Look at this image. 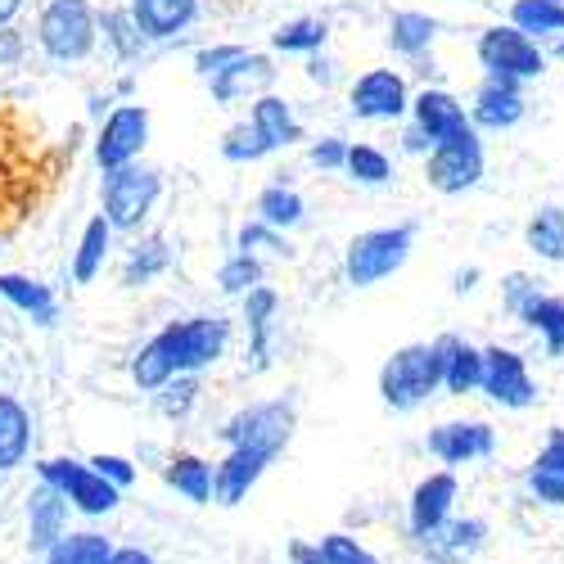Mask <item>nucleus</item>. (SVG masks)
Segmentation results:
<instances>
[{
    "instance_id": "864d4df0",
    "label": "nucleus",
    "mask_w": 564,
    "mask_h": 564,
    "mask_svg": "<svg viewBox=\"0 0 564 564\" xmlns=\"http://www.w3.org/2000/svg\"><path fill=\"white\" fill-rule=\"evenodd\" d=\"M560 55H564V41H560Z\"/></svg>"
},
{
    "instance_id": "4be33fe9",
    "label": "nucleus",
    "mask_w": 564,
    "mask_h": 564,
    "mask_svg": "<svg viewBox=\"0 0 564 564\" xmlns=\"http://www.w3.org/2000/svg\"><path fill=\"white\" fill-rule=\"evenodd\" d=\"M249 127L258 131V140L267 145V154L271 150H280V145H294V140L303 135V127H299V118H294V109L280 100V96H262L258 105H253V113H249Z\"/></svg>"
},
{
    "instance_id": "423d86ee",
    "label": "nucleus",
    "mask_w": 564,
    "mask_h": 564,
    "mask_svg": "<svg viewBox=\"0 0 564 564\" xmlns=\"http://www.w3.org/2000/svg\"><path fill=\"white\" fill-rule=\"evenodd\" d=\"M36 475H41V484L59 488L73 501V510H82V514H109V510H118V488L109 479H100L96 469H90V460L51 456V460L36 465Z\"/></svg>"
},
{
    "instance_id": "ddd939ff",
    "label": "nucleus",
    "mask_w": 564,
    "mask_h": 564,
    "mask_svg": "<svg viewBox=\"0 0 564 564\" xmlns=\"http://www.w3.org/2000/svg\"><path fill=\"white\" fill-rule=\"evenodd\" d=\"M425 447L443 465H469V460H484L497 452V434L488 420H447V425L430 430Z\"/></svg>"
},
{
    "instance_id": "20e7f679",
    "label": "nucleus",
    "mask_w": 564,
    "mask_h": 564,
    "mask_svg": "<svg viewBox=\"0 0 564 564\" xmlns=\"http://www.w3.org/2000/svg\"><path fill=\"white\" fill-rule=\"evenodd\" d=\"M163 195V176L154 167H118L105 176V217L113 230H135L140 221L150 217V208Z\"/></svg>"
},
{
    "instance_id": "e433bc0d",
    "label": "nucleus",
    "mask_w": 564,
    "mask_h": 564,
    "mask_svg": "<svg viewBox=\"0 0 564 564\" xmlns=\"http://www.w3.org/2000/svg\"><path fill=\"white\" fill-rule=\"evenodd\" d=\"M514 28L520 32H555V28H564V6L560 0H520V6H514Z\"/></svg>"
},
{
    "instance_id": "473e14b6",
    "label": "nucleus",
    "mask_w": 564,
    "mask_h": 564,
    "mask_svg": "<svg viewBox=\"0 0 564 564\" xmlns=\"http://www.w3.org/2000/svg\"><path fill=\"white\" fill-rule=\"evenodd\" d=\"M167 262H172V249H167L163 235H154V240H145V245H135V249H131L122 280H127V285H150L154 275L167 271Z\"/></svg>"
},
{
    "instance_id": "f704fd0d",
    "label": "nucleus",
    "mask_w": 564,
    "mask_h": 564,
    "mask_svg": "<svg viewBox=\"0 0 564 564\" xmlns=\"http://www.w3.org/2000/svg\"><path fill=\"white\" fill-rule=\"evenodd\" d=\"M100 32H105V41L113 45V55H118V59L140 55V45H145V32L135 28L131 10H109V14L100 19Z\"/></svg>"
},
{
    "instance_id": "f8f14e48",
    "label": "nucleus",
    "mask_w": 564,
    "mask_h": 564,
    "mask_svg": "<svg viewBox=\"0 0 564 564\" xmlns=\"http://www.w3.org/2000/svg\"><path fill=\"white\" fill-rule=\"evenodd\" d=\"M484 176V150L475 131H465L456 140H443V145L430 154V185L443 195H456V191H469Z\"/></svg>"
},
{
    "instance_id": "c85d7f7f",
    "label": "nucleus",
    "mask_w": 564,
    "mask_h": 564,
    "mask_svg": "<svg viewBox=\"0 0 564 564\" xmlns=\"http://www.w3.org/2000/svg\"><path fill=\"white\" fill-rule=\"evenodd\" d=\"M520 113H524V100H520V90H514V82L492 77L475 100V122H484V127H510Z\"/></svg>"
},
{
    "instance_id": "412c9836",
    "label": "nucleus",
    "mask_w": 564,
    "mask_h": 564,
    "mask_svg": "<svg viewBox=\"0 0 564 564\" xmlns=\"http://www.w3.org/2000/svg\"><path fill=\"white\" fill-rule=\"evenodd\" d=\"M28 447H32V415L19 398H6L0 393V475H10L28 460Z\"/></svg>"
},
{
    "instance_id": "ea45409f",
    "label": "nucleus",
    "mask_w": 564,
    "mask_h": 564,
    "mask_svg": "<svg viewBox=\"0 0 564 564\" xmlns=\"http://www.w3.org/2000/svg\"><path fill=\"white\" fill-rule=\"evenodd\" d=\"M195 398H199V380H195V375H176V380L159 393V406H163L167 420H185V415H191V406H195Z\"/></svg>"
},
{
    "instance_id": "0eeeda50",
    "label": "nucleus",
    "mask_w": 564,
    "mask_h": 564,
    "mask_svg": "<svg viewBox=\"0 0 564 564\" xmlns=\"http://www.w3.org/2000/svg\"><path fill=\"white\" fill-rule=\"evenodd\" d=\"M290 434H294V406L290 402H253L245 411H235L221 425V438L230 447H258L271 456L285 452Z\"/></svg>"
},
{
    "instance_id": "c03bdc74",
    "label": "nucleus",
    "mask_w": 564,
    "mask_h": 564,
    "mask_svg": "<svg viewBox=\"0 0 564 564\" xmlns=\"http://www.w3.org/2000/svg\"><path fill=\"white\" fill-rule=\"evenodd\" d=\"M90 469H96L100 479H109L118 492L135 484V465H131L127 456H109V452H100V456H90Z\"/></svg>"
},
{
    "instance_id": "b1692460",
    "label": "nucleus",
    "mask_w": 564,
    "mask_h": 564,
    "mask_svg": "<svg viewBox=\"0 0 564 564\" xmlns=\"http://www.w3.org/2000/svg\"><path fill=\"white\" fill-rule=\"evenodd\" d=\"M280 299L275 290L258 285L253 294H245V321H249V357H253V370H267L271 366V316H275Z\"/></svg>"
},
{
    "instance_id": "49530a36",
    "label": "nucleus",
    "mask_w": 564,
    "mask_h": 564,
    "mask_svg": "<svg viewBox=\"0 0 564 564\" xmlns=\"http://www.w3.org/2000/svg\"><path fill=\"white\" fill-rule=\"evenodd\" d=\"M533 299H538V285H533L529 275H510V280H506V307H510L514 316H520Z\"/></svg>"
},
{
    "instance_id": "cd10ccee",
    "label": "nucleus",
    "mask_w": 564,
    "mask_h": 564,
    "mask_svg": "<svg viewBox=\"0 0 564 564\" xmlns=\"http://www.w3.org/2000/svg\"><path fill=\"white\" fill-rule=\"evenodd\" d=\"M109 240H113L109 217H105V213H100V217H90L86 230H82L77 258H73V280H77V285H90V280L100 275V267H105V258H109Z\"/></svg>"
},
{
    "instance_id": "9b49d317",
    "label": "nucleus",
    "mask_w": 564,
    "mask_h": 564,
    "mask_svg": "<svg viewBox=\"0 0 564 564\" xmlns=\"http://www.w3.org/2000/svg\"><path fill=\"white\" fill-rule=\"evenodd\" d=\"M479 59L492 68L497 82H520V77H538L542 73L538 45L520 28H492L479 41Z\"/></svg>"
},
{
    "instance_id": "6ab92c4d",
    "label": "nucleus",
    "mask_w": 564,
    "mask_h": 564,
    "mask_svg": "<svg viewBox=\"0 0 564 564\" xmlns=\"http://www.w3.org/2000/svg\"><path fill=\"white\" fill-rule=\"evenodd\" d=\"M199 14V0H131V19L145 41H167L185 32Z\"/></svg>"
},
{
    "instance_id": "603ef678",
    "label": "nucleus",
    "mask_w": 564,
    "mask_h": 564,
    "mask_svg": "<svg viewBox=\"0 0 564 564\" xmlns=\"http://www.w3.org/2000/svg\"><path fill=\"white\" fill-rule=\"evenodd\" d=\"M23 10V0H0V28H10V19Z\"/></svg>"
},
{
    "instance_id": "3c124183",
    "label": "nucleus",
    "mask_w": 564,
    "mask_h": 564,
    "mask_svg": "<svg viewBox=\"0 0 564 564\" xmlns=\"http://www.w3.org/2000/svg\"><path fill=\"white\" fill-rule=\"evenodd\" d=\"M109 564H154V555H150V551H140V546H118Z\"/></svg>"
},
{
    "instance_id": "a211bd4d",
    "label": "nucleus",
    "mask_w": 564,
    "mask_h": 564,
    "mask_svg": "<svg viewBox=\"0 0 564 564\" xmlns=\"http://www.w3.org/2000/svg\"><path fill=\"white\" fill-rule=\"evenodd\" d=\"M415 131L425 135L430 145L438 150L443 140L465 135V131H469V122H465V109L447 96V90H425V96L415 100Z\"/></svg>"
},
{
    "instance_id": "4468645a",
    "label": "nucleus",
    "mask_w": 564,
    "mask_h": 564,
    "mask_svg": "<svg viewBox=\"0 0 564 564\" xmlns=\"http://www.w3.org/2000/svg\"><path fill=\"white\" fill-rule=\"evenodd\" d=\"M484 393L501 406H514V411L529 406L538 398V389H533V375H529L524 357L510 352V348H488L484 352Z\"/></svg>"
},
{
    "instance_id": "2eb2a0df",
    "label": "nucleus",
    "mask_w": 564,
    "mask_h": 564,
    "mask_svg": "<svg viewBox=\"0 0 564 564\" xmlns=\"http://www.w3.org/2000/svg\"><path fill=\"white\" fill-rule=\"evenodd\" d=\"M68 510H73V501L59 488L41 484L28 497V546L41 551V555H51L68 538Z\"/></svg>"
},
{
    "instance_id": "f03ea898",
    "label": "nucleus",
    "mask_w": 564,
    "mask_h": 564,
    "mask_svg": "<svg viewBox=\"0 0 564 564\" xmlns=\"http://www.w3.org/2000/svg\"><path fill=\"white\" fill-rule=\"evenodd\" d=\"M443 366H447V352H443V339L438 344H411V348H398L384 370H380V393L393 411H415L434 389H443Z\"/></svg>"
},
{
    "instance_id": "7ed1b4c3",
    "label": "nucleus",
    "mask_w": 564,
    "mask_h": 564,
    "mask_svg": "<svg viewBox=\"0 0 564 564\" xmlns=\"http://www.w3.org/2000/svg\"><path fill=\"white\" fill-rule=\"evenodd\" d=\"M100 19L86 0H45L36 19V41L55 64H77L96 51Z\"/></svg>"
},
{
    "instance_id": "5701e85b",
    "label": "nucleus",
    "mask_w": 564,
    "mask_h": 564,
    "mask_svg": "<svg viewBox=\"0 0 564 564\" xmlns=\"http://www.w3.org/2000/svg\"><path fill=\"white\" fill-rule=\"evenodd\" d=\"M163 479L185 497V501H195V506H204V501H213L217 497V465H208V460H199V456H172L167 460V469H163Z\"/></svg>"
},
{
    "instance_id": "6e6552de",
    "label": "nucleus",
    "mask_w": 564,
    "mask_h": 564,
    "mask_svg": "<svg viewBox=\"0 0 564 564\" xmlns=\"http://www.w3.org/2000/svg\"><path fill=\"white\" fill-rule=\"evenodd\" d=\"M195 68L208 77L217 105H235L240 86H249V82H267V77H271L267 55H249L245 45H213V51H199Z\"/></svg>"
},
{
    "instance_id": "09e8293b",
    "label": "nucleus",
    "mask_w": 564,
    "mask_h": 564,
    "mask_svg": "<svg viewBox=\"0 0 564 564\" xmlns=\"http://www.w3.org/2000/svg\"><path fill=\"white\" fill-rule=\"evenodd\" d=\"M19 59H23V36L14 28H0V68L19 64Z\"/></svg>"
},
{
    "instance_id": "dca6fc26",
    "label": "nucleus",
    "mask_w": 564,
    "mask_h": 564,
    "mask_svg": "<svg viewBox=\"0 0 564 564\" xmlns=\"http://www.w3.org/2000/svg\"><path fill=\"white\" fill-rule=\"evenodd\" d=\"M275 456L271 452H258V447H230L217 465V501L221 506H235V501H245L249 488L267 475V465Z\"/></svg>"
},
{
    "instance_id": "4c0bfd02",
    "label": "nucleus",
    "mask_w": 564,
    "mask_h": 564,
    "mask_svg": "<svg viewBox=\"0 0 564 564\" xmlns=\"http://www.w3.org/2000/svg\"><path fill=\"white\" fill-rule=\"evenodd\" d=\"M258 280H262V262H258L253 253H235V258L217 271V285H221L226 294H253Z\"/></svg>"
},
{
    "instance_id": "58836bf2",
    "label": "nucleus",
    "mask_w": 564,
    "mask_h": 564,
    "mask_svg": "<svg viewBox=\"0 0 564 564\" xmlns=\"http://www.w3.org/2000/svg\"><path fill=\"white\" fill-rule=\"evenodd\" d=\"M325 36H330V28L321 19H294L275 32V51H321Z\"/></svg>"
},
{
    "instance_id": "c9c22d12",
    "label": "nucleus",
    "mask_w": 564,
    "mask_h": 564,
    "mask_svg": "<svg viewBox=\"0 0 564 564\" xmlns=\"http://www.w3.org/2000/svg\"><path fill=\"white\" fill-rule=\"evenodd\" d=\"M529 249H538L542 258H564V213L542 208L529 226Z\"/></svg>"
},
{
    "instance_id": "7c9ffc66",
    "label": "nucleus",
    "mask_w": 564,
    "mask_h": 564,
    "mask_svg": "<svg viewBox=\"0 0 564 564\" xmlns=\"http://www.w3.org/2000/svg\"><path fill=\"white\" fill-rule=\"evenodd\" d=\"M258 221L271 226V230H290L303 221V199L299 191H290V185H267V191L258 195Z\"/></svg>"
},
{
    "instance_id": "79ce46f5",
    "label": "nucleus",
    "mask_w": 564,
    "mask_h": 564,
    "mask_svg": "<svg viewBox=\"0 0 564 564\" xmlns=\"http://www.w3.org/2000/svg\"><path fill=\"white\" fill-rule=\"evenodd\" d=\"M221 154H226L230 163H253V159H262V154H267V145L258 140V131H253L249 122H240V127H230V131H226Z\"/></svg>"
},
{
    "instance_id": "72a5a7b5",
    "label": "nucleus",
    "mask_w": 564,
    "mask_h": 564,
    "mask_svg": "<svg viewBox=\"0 0 564 564\" xmlns=\"http://www.w3.org/2000/svg\"><path fill=\"white\" fill-rule=\"evenodd\" d=\"M434 32H438V23L430 14H393V23H389V41H393V51H402V55L430 51Z\"/></svg>"
},
{
    "instance_id": "2f4dec72",
    "label": "nucleus",
    "mask_w": 564,
    "mask_h": 564,
    "mask_svg": "<svg viewBox=\"0 0 564 564\" xmlns=\"http://www.w3.org/2000/svg\"><path fill=\"white\" fill-rule=\"evenodd\" d=\"M520 321H529L533 330L546 339V352H551V357L564 352V303H560V299H542V294H538V299L520 312Z\"/></svg>"
},
{
    "instance_id": "393cba45",
    "label": "nucleus",
    "mask_w": 564,
    "mask_h": 564,
    "mask_svg": "<svg viewBox=\"0 0 564 564\" xmlns=\"http://www.w3.org/2000/svg\"><path fill=\"white\" fill-rule=\"evenodd\" d=\"M0 299H10L19 312H28L36 325H55L59 316V303L55 294L41 285V280H28V275H14V271H0Z\"/></svg>"
},
{
    "instance_id": "8fccbe9b",
    "label": "nucleus",
    "mask_w": 564,
    "mask_h": 564,
    "mask_svg": "<svg viewBox=\"0 0 564 564\" xmlns=\"http://www.w3.org/2000/svg\"><path fill=\"white\" fill-rule=\"evenodd\" d=\"M290 564H330L316 542H290Z\"/></svg>"
},
{
    "instance_id": "37998d69",
    "label": "nucleus",
    "mask_w": 564,
    "mask_h": 564,
    "mask_svg": "<svg viewBox=\"0 0 564 564\" xmlns=\"http://www.w3.org/2000/svg\"><path fill=\"white\" fill-rule=\"evenodd\" d=\"M348 172L366 185H380V181H389V159L380 150H370V145H352L348 150Z\"/></svg>"
},
{
    "instance_id": "9d476101",
    "label": "nucleus",
    "mask_w": 564,
    "mask_h": 564,
    "mask_svg": "<svg viewBox=\"0 0 564 564\" xmlns=\"http://www.w3.org/2000/svg\"><path fill=\"white\" fill-rule=\"evenodd\" d=\"M452 520H456V475L452 469H438V475L415 484V492L406 501V524H411V538L425 546Z\"/></svg>"
},
{
    "instance_id": "aec40b11",
    "label": "nucleus",
    "mask_w": 564,
    "mask_h": 564,
    "mask_svg": "<svg viewBox=\"0 0 564 564\" xmlns=\"http://www.w3.org/2000/svg\"><path fill=\"white\" fill-rule=\"evenodd\" d=\"M529 492L542 506H564V430H551L546 447L529 465Z\"/></svg>"
},
{
    "instance_id": "f257e3e1",
    "label": "nucleus",
    "mask_w": 564,
    "mask_h": 564,
    "mask_svg": "<svg viewBox=\"0 0 564 564\" xmlns=\"http://www.w3.org/2000/svg\"><path fill=\"white\" fill-rule=\"evenodd\" d=\"M230 344V321L226 316H191L172 321L167 330H159L145 348L131 357V380L145 393H163L176 375H195L213 366Z\"/></svg>"
},
{
    "instance_id": "bb28decb",
    "label": "nucleus",
    "mask_w": 564,
    "mask_h": 564,
    "mask_svg": "<svg viewBox=\"0 0 564 564\" xmlns=\"http://www.w3.org/2000/svg\"><path fill=\"white\" fill-rule=\"evenodd\" d=\"M443 352H447V366H443V389L465 398V393H475L484 389V352L479 348H469L460 339H443Z\"/></svg>"
},
{
    "instance_id": "a18cd8bd",
    "label": "nucleus",
    "mask_w": 564,
    "mask_h": 564,
    "mask_svg": "<svg viewBox=\"0 0 564 564\" xmlns=\"http://www.w3.org/2000/svg\"><path fill=\"white\" fill-rule=\"evenodd\" d=\"M275 249V253H290V245L280 240V230H271V226H262V221H253V226H245L240 230V253H249V249Z\"/></svg>"
},
{
    "instance_id": "1a4fd4ad",
    "label": "nucleus",
    "mask_w": 564,
    "mask_h": 564,
    "mask_svg": "<svg viewBox=\"0 0 564 564\" xmlns=\"http://www.w3.org/2000/svg\"><path fill=\"white\" fill-rule=\"evenodd\" d=\"M145 140H150V109L145 105H122L105 118L100 127V140H96V163L109 172L118 167H131L135 154L145 150Z\"/></svg>"
},
{
    "instance_id": "c756f323",
    "label": "nucleus",
    "mask_w": 564,
    "mask_h": 564,
    "mask_svg": "<svg viewBox=\"0 0 564 564\" xmlns=\"http://www.w3.org/2000/svg\"><path fill=\"white\" fill-rule=\"evenodd\" d=\"M113 551H118V546H113L105 533L82 529V533H68L51 555H45V564H109Z\"/></svg>"
},
{
    "instance_id": "de8ad7c7",
    "label": "nucleus",
    "mask_w": 564,
    "mask_h": 564,
    "mask_svg": "<svg viewBox=\"0 0 564 564\" xmlns=\"http://www.w3.org/2000/svg\"><path fill=\"white\" fill-rule=\"evenodd\" d=\"M312 163L316 167H348V145L344 140H321V145H312Z\"/></svg>"
},
{
    "instance_id": "39448f33",
    "label": "nucleus",
    "mask_w": 564,
    "mask_h": 564,
    "mask_svg": "<svg viewBox=\"0 0 564 564\" xmlns=\"http://www.w3.org/2000/svg\"><path fill=\"white\" fill-rule=\"evenodd\" d=\"M411 253V226H389V230H366L348 245L344 271L357 290L380 285L384 275H393Z\"/></svg>"
},
{
    "instance_id": "a878e982",
    "label": "nucleus",
    "mask_w": 564,
    "mask_h": 564,
    "mask_svg": "<svg viewBox=\"0 0 564 564\" xmlns=\"http://www.w3.org/2000/svg\"><path fill=\"white\" fill-rule=\"evenodd\" d=\"M484 542H488V524L469 514V520H452L443 533H434L425 542V551H434V564H460L465 555H475Z\"/></svg>"
},
{
    "instance_id": "a19ab883",
    "label": "nucleus",
    "mask_w": 564,
    "mask_h": 564,
    "mask_svg": "<svg viewBox=\"0 0 564 564\" xmlns=\"http://www.w3.org/2000/svg\"><path fill=\"white\" fill-rule=\"evenodd\" d=\"M321 555L325 560H330V564H380V560H375L357 538H348V533H325L321 542Z\"/></svg>"
},
{
    "instance_id": "f3484780",
    "label": "nucleus",
    "mask_w": 564,
    "mask_h": 564,
    "mask_svg": "<svg viewBox=\"0 0 564 564\" xmlns=\"http://www.w3.org/2000/svg\"><path fill=\"white\" fill-rule=\"evenodd\" d=\"M402 109H406V86L389 68H375L352 86V113L357 118H398Z\"/></svg>"
}]
</instances>
